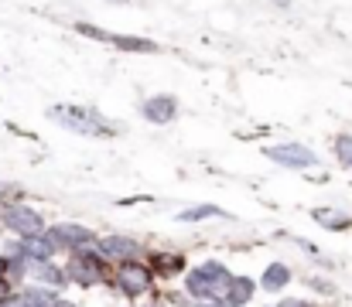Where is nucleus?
<instances>
[{
	"instance_id": "f257e3e1",
	"label": "nucleus",
	"mask_w": 352,
	"mask_h": 307,
	"mask_svg": "<svg viewBox=\"0 0 352 307\" xmlns=\"http://www.w3.org/2000/svg\"><path fill=\"white\" fill-rule=\"evenodd\" d=\"M230 270L223 266V263H202L199 270H192L188 273V294L192 297H199V301H219V297H226V291H230Z\"/></svg>"
},
{
	"instance_id": "f03ea898",
	"label": "nucleus",
	"mask_w": 352,
	"mask_h": 307,
	"mask_svg": "<svg viewBox=\"0 0 352 307\" xmlns=\"http://www.w3.org/2000/svg\"><path fill=\"white\" fill-rule=\"evenodd\" d=\"M48 116H52V120H58L65 130H76V133H89V137L113 133V130H110V123H107L96 109H89V106H52V109H48Z\"/></svg>"
},
{
	"instance_id": "7ed1b4c3",
	"label": "nucleus",
	"mask_w": 352,
	"mask_h": 307,
	"mask_svg": "<svg viewBox=\"0 0 352 307\" xmlns=\"http://www.w3.org/2000/svg\"><path fill=\"white\" fill-rule=\"evenodd\" d=\"M3 225L14 229L17 236H41V232H45V218H41L34 208H28V205H10V208H3Z\"/></svg>"
},
{
	"instance_id": "20e7f679",
	"label": "nucleus",
	"mask_w": 352,
	"mask_h": 307,
	"mask_svg": "<svg viewBox=\"0 0 352 307\" xmlns=\"http://www.w3.org/2000/svg\"><path fill=\"white\" fill-rule=\"evenodd\" d=\"M89 249H93V242L82 246V249H79L82 256H76V260L69 263V277H72V284H79V287H93V284L103 280V263H100V256H93Z\"/></svg>"
},
{
	"instance_id": "39448f33",
	"label": "nucleus",
	"mask_w": 352,
	"mask_h": 307,
	"mask_svg": "<svg viewBox=\"0 0 352 307\" xmlns=\"http://www.w3.org/2000/svg\"><path fill=\"white\" fill-rule=\"evenodd\" d=\"M76 31H79V34H86V38H96V41H110L113 48H123V52H157V45H154V41H147V38L110 34V31H103V27H93V24H76Z\"/></svg>"
},
{
	"instance_id": "423d86ee",
	"label": "nucleus",
	"mask_w": 352,
	"mask_h": 307,
	"mask_svg": "<svg viewBox=\"0 0 352 307\" xmlns=\"http://www.w3.org/2000/svg\"><path fill=\"white\" fill-rule=\"evenodd\" d=\"M117 287H120V294H126V297L147 294L151 291V270L140 266V263H123L120 266V277H117Z\"/></svg>"
},
{
	"instance_id": "0eeeda50",
	"label": "nucleus",
	"mask_w": 352,
	"mask_h": 307,
	"mask_svg": "<svg viewBox=\"0 0 352 307\" xmlns=\"http://www.w3.org/2000/svg\"><path fill=\"white\" fill-rule=\"evenodd\" d=\"M263 154L270 161H277V164H287V168H311L318 161V154H311L301 144H277V147H267Z\"/></svg>"
},
{
	"instance_id": "6e6552de",
	"label": "nucleus",
	"mask_w": 352,
	"mask_h": 307,
	"mask_svg": "<svg viewBox=\"0 0 352 307\" xmlns=\"http://www.w3.org/2000/svg\"><path fill=\"white\" fill-rule=\"evenodd\" d=\"M93 242V232L89 229H82V225H55L52 229V246L58 249V246H69V249H82V246H89Z\"/></svg>"
},
{
	"instance_id": "1a4fd4ad",
	"label": "nucleus",
	"mask_w": 352,
	"mask_h": 307,
	"mask_svg": "<svg viewBox=\"0 0 352 307\" xmlns=\"http://www.w3.org/2000/svg\"><path fill=\"white\" fill-rule=\"evenodd\" d=\"M144 116L151 123H171L178 116V102H175V96H151L144 102Z\"/></svg>"
},
{
	"instance_id": "9d476101",
	"label": "nucleus",
	"mask_w": 352,
	"mask_h": 307,
	"mask_svg": "<svg viewBox=\"0 0 352 307\" xmlns=\"http://www.w3.org/2000/svg\"><path fill=\"white\" fill-rule=\"evenodd\" d=\"M133 253H137V242L126 239V236H107L100 242V256H110V260H120V263H126Z\"/></svg>"
},
{
	"instance_id": "9b49d317",
	"label": "nucleus",
	"mask_w": 352,
	"mask_h": 307,
	"mask_svg": "<svg viewBox=\"0 0 352 307\" xmlns=\"http://www.w3.org/2000/svg\"><path fill=\"white\" fill-rule=\"evenodd\" d=\"M147 270L157 273V277H175V273L185 270V256H178V253H154Z\"/></svg>"
},
{
	"instance_id": "f8f14e48",
	"label": "nucleus",
	"mask_w": 352,
	"mask_h": 307,
	"mask_svg": "<svg viewBox=\"0 0 352 307\" xmlns=\"http://www.w3.org/2000/svg\"><path fill=\"white\" fill-rule=\"evenodd\" d=\"M21 253L31 256V260H38V263H48V256L55 253V246H52V239H45V236H24Z\"/></svg>"
},
{
	"instance_id": "ddd939ff",
	"label": "nucleus",
	"mask_w": 352,
	"mask_h": 307,
	"mask_svg": "<svg viewBox=\"0 0 352 307\" xmlns=\"http://www.w3.org/2000/svg\"><path fill=\"white\" fill-rule=\"evenodd\" d=\"M287 284H291V270H287L284 263H270V266L263 270V280H260V287H263V291H270V294H274V291H284Z\"/></svg>"
},
{
	"instance_id": "4468645a",
	"label": "nucleus",
	"mask_w": 352,
	"mask_h": 307,
	"mask_svg": "<svg viewBox=\"0 0 352 307\" xmlns=\"http://www.w3.org/2000/svg\"><path fill=\"white\" fill-rule=\"evenodd\" d=\"M250 297H253V280H250V277H233V280H230V291H226V304L243 307Z\"/></svg>"
},
{
	"instance_id": "2eb2a0df",
	"label": "nucleus",
	"mask_w": 352,
	"mask_h": 307,
	"mask_svg": "<svg viewBox=\"0 0 352 307\" xmlns=\"http://www.w3.org/2000/svg\"><path fill=\"white\" fill-rule=\"evenodd\" d=\"M17 307H72L65 304V301H58V294H52V291H28Z\"/></svg>"
},
{
	"instance_id": "dca6fc26",
	"label": "nucleus",
	"mask_w": 352,
	"mask_h": 307,
	"mask_svg": "<svg viewBox=\"0 0 352 307\" xmlns=\"http://www.w3.org/2000/svg\"><path fill=\"white\" fill-rule=\"evenodd\" d=\"M311 215H315V222H322V225H329V229H346V225H352L349 215H339V212H332V208H315Z\"/></svg>"
},
{
	"instance_id": "f3484780",
	"label": "nucleus",
	"mask_w": 352,
	"mask_h": 307,
	"mask_svg": "<svg viewBox=\"0 0 352 307\" xmlns=\"http://www.w3.org/2000/svg\"><path fill=\"white\" fill-rule=\"evenodd\" d=\"M209 215H219V218H226V212H223V208H216V205H199V208H188V212H182V215H178V222H199V218H209Z\"/></svg>"
},
{
	"instance_id": "a211bd4d",
	"label": "nucleus",
	"mask_w": 352,
	"mask_h": 307,
	"mask_svg": "<svg viewBox=\"0 0 352 307\" xmlns=\"http://www.w3.org/2000/svg\"><path fill=\"white\" fill-rule=\"evenodd\" d=\"M336 154H339V164L352 171V137H339L336 140Z\"/></svg>"
},
{
	"instance_id": "6ab92c4d",
	"label": "nucleus",
	"mask_w": 352,
	"mask_h": 307,
	"mask_svg": "<svg viewBox=\"0 0 352 307\" xmlns=\"http://www.w3.org/2000/svg\"><path fill=\"white\" fill-rule=\"evenodd\" d=\"M34 277H38V280H48V284H62V280H65V277H62L55 266H48V263H38V266H34Z\"/></svg>"
},
{
	"instance_id": "aec40b11",
	"label": "nucleus",
	"mask_w": 352,
	"mask_h": 307,
	"mask_svg": "<svg viewBox=\"0 0 352 307\" xmlns=\"http://www.w3.org/2000/svg\"><path fill=\"white\" fill-rule=\"evenodd\" d=\"M3 270H7V260H0V301H7V297H10V284L3 280Z\"/></svg>"
},
{
	"instance_id": "412c9836",
	"label": "nucleus",
	"mask_w": 352,
	"mask_h": 307,
	"mask_svg": "<svg viewBox=\"0 0 352 307\" xmlns=\"http://www.w3.org/2000/svg\"><path fill=\"white\" fill-rule=\"evenodd\" d=\"M274 307H311L308 301H280V304H274Z\"/></svg>"
},
{
	"instance_id": "4be33fe9",
	"label": "nucleus",
	"mask_w": 352,
	"mask_h": 307,
	"mask_svg": "<svg viewBox=\"0 0 352 307\" xmlns=\"http://www.w3.org/2000/svg\"><path fill=\"white\" fill-rule=\"evenodd\" d=\"M206 307H230V304H206Z\"/></svg>"
},
{
	"instance_id": "5701e85b",
	"label": "nucleus",
	"mask_w": 352,
	"mask_h": 307,
	"mask_svg": "<svg viewBox=\"0 0 352 307\" xmlns=\"http://www.w3.org/2000/svg\"><path fill=\"white\" fill-rule=\"evenodd\" d=\"M110 3H126V0H110Z\"/></svg>"
}]
</instances>
